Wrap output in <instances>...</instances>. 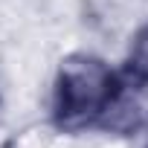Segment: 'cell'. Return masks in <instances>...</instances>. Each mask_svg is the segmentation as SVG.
I'll return each mask as SVG.
<instances>
[{
    "label": "cell",
    "mask_w": 148,
    "mask_h": 148,
    "mask_svg": "<svg viewBox=\"0 0 148 148\" xmlns=\"http://www.w3.org/2000/svg\"><path fill=\"white\" fill-rule=\"evenodd\" d=\"M142 148H148V136H145V145H142Z\"/></svg>",
    "instance_id": "obj_3"
},
{
    "label": "cell",
    "mask_w": 148,
    "mask_h": 148,
    "mask_svg": "<svg viewBox=\"0 0 148 148\" xmlns=\"http://www.w3.org/2000/svg\"><path fill=\"white\" fill-rule=\"evenodd\" d=\"M119 73L128 84L148 93V21L142 26H136V32L131 35Z\"/></svg>",
    "instance_id": "obj_2"
},
{
    "label": "cell",
    "mask_w": 148,
    "mask_h": 148,
    "mask_svg": "<svg viewBox=\"0 0 148 148\" xmlns=\"http://www.w3.org/2000/svg\"><path fill=\"white\" fill-rule=\"evenodd\" d=\"M125 87L122 73L102 55L70 52L58 61L49 93V122L61 134H82L105 128L119 93Z\"/></svg>",
    "instance_id": "obj_1"
}]
</instances>
